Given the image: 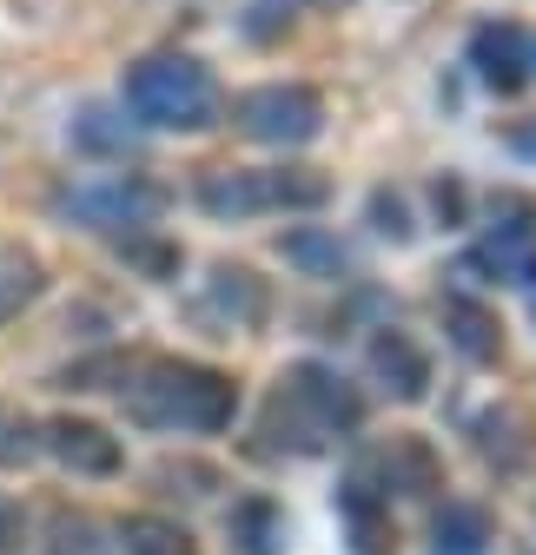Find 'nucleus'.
Here are the masks:
<instances>
[{
  "label": "nucleus",
  "instance_id": "4468645a",
  "mask_svg": "<svg viewBox=\"0 0 536 555\" xmlns=\"http://www.w3.org/2000/svg\"><path fill=\"white\" fill-rule=\"evenodd\" d=\"M339 509H345V529H352L358 555H391V496H378L371 482L358 476V482H345Z\"/></svg>",
  "mask_w": 536,
  "mask_h": 555
},
{
  "label": "nucleus",
  "instance_id": "f8f14e48",
  "mask_svg": "<svg viewBox=\"0 0 536 555\" xmlns=\"http://www.w3.org/2000/svg\"><path fill=\"white\" fill-rule=\"evenodd\" d=\"M113 548H126V555H199L192 529H186L179 516H153V509H132V516H119V529H113Z\"/></svg>",
  "mask_w": 536,
  "mask_h": 555
},
{
  "label": "nucleus",
  "instance_id": "f03ea898",
  "mask_svg": "<svg viewBox=\"0 0 536 555\" xmlns=\"http://www.w3.org/2000/svg\"><path fill=\"white\" fill-rule=\"evenodd\" d=\"M365 424V397L331 371V364H292L272 397H265V450H292V456H318L331 437H352Z\"/></svg>",
  "mask_w": 536,
  "mask_h": 555
},
{
  "label": "nucleus",
  "instance_id": "a211bd4d",
  "mask_svg": "<svg viewBox=\"0 0 536 555\" xmlns=\"http://www.w3.org/2000/svg\"><path fill=\"white\" fill-rule=\"evenodd\" d=\"M74 146L93 153V159H126V153H132V126L113 119L106 106H80V119H74Z\"/></svg>",
  "mask_w": 536,
  "mask_h": 555
},
{
  "label": "nucleus",
  "instance_id": "2eb2a0df",
  "mask_svg": "<svg viewBox=\"0 0 536 555\" xmlns=\"http://www.w3.org/2000/svg\"><path fill=\"white\" fill-rule=\"evenodd\" d=\"M279 251H285V264L305 271V278H345V271H352V251L331 238V232H318V225H292V232L279 238Z\"/></svg>",
  "mask_w": 536,
  "mask_h": 555
},
{
  "label": "nucleus",
  "instance_id": "6e6552de",
  "mask_svg": "<svg viewBox=\"0 0 536 555\" xmlns=\"http://www.w3.org/2000/svg\"><path fill=\"white\" fill-rule=\"evenodd\" d=\"M471 66H477V80L490 87V93H523L529 87V40H523V27H510V21H490V27H477L471 34Z\"/></svg>",
  "mask_w": 536,
  "mask_h": 555
},
{
  "label": "nucleus",
  "instance_id": "9b49d317",
  "mask_svg": "<svg viewBox=\"0 0 536 555\" xmlns=\"http://www.w3.org/2000/svg\"><path fill=\"white\" fill-rule=\"evenodd\" d=\"M226 535L239 555H285V509L272 496H239L226 516Z\"/></svg>",
  "mask_w": 536,
  "mask_h": 555
},
{
  "label": "nucleus",
  "instance_id": "1a4fd4ad",
  "mask_svg": "<svg viewBox=\"0 0 536 555\" xmlns=\"http://www.w3.org/2000/svg\"><path fill=\"white\" fill-rule=\"evenodd\" d=\"M371 377L397 397V403H418L424 390H431V358H424V344L411 337V331H378L371 337Z\"/></svg>",
  "mask_w": 536,
  "mask_h": 555
},
{
  "label": "nucleus",
  "instance_id": "5701e85b",
  "mask_svg": "<svg viewBox=\"0 0 536 555\" xmlns=\"http://www.w3.org/2000/svg\"><path fill=\"white\" fill-rule=\"evenodd\" d=\"M119 251H126V264H140L146 278H159V285H166V278H179V245H173V238L126 232V238H119Z\"/></svg>",
  "mask_w": 536,
  "mask_h": 555
},
{
  "label": "nucleus",
  "instance_id": "423d86ee",
  "mask_svg": "<svg viewBox=\"0 0 536 555\" xmlns=\"http://www.w3.org/2000/svg\"><path fill=\"white\" fill-rule=\"evenodd\" d=\"M232 126L245 139H258V146H311V139L324 132V100L298 80H272V87H252L232 100Z\"/></svg>",
  "mask_w": 536,
  "mask_h": 555
},
{
  "label": "nucleus",
  "instance_id": "4be33fe9",
  "mask_svg": "<svg viewBox=\"0 0 536 555\" xmlns=\"http://www.w3.org/2000/svg\"><path fill=\"white\" fill-rule=\"evenodd\" d=\"M153 482H159L166 496H213L219 490V469L213 463H192V456H166L153 469Z\"/></svg>",
  "mask_w": 536,
  "mask_h": 555
},
{
  "label": "nucleus",
  "instance_id": "412c9836",
  "mask_svg": "<svg viewBox=\"0 0 536 555\" xmlns=\"http://www.w3.org/2000/svg\"><path fill=\"white\" fill-rule=\"evenodd\" d=\"M132 364L140 358H119V351H100V358H80V364H66L53 384L60 390H119L126 377H132Z\"/></svg>",
  "mask_w": 536,
  "mask_h": 555
},
{
  "label": "nucleus",
  "instance_id": "ddd939ff",
  "mask_svg": "<svg viewBox=\"0 0 536 555\" xmlns=\"http://www.w3.org/2000/svg\"><path fill=\"white\" fill-rule=\"evenodd\" d=\"M444 331H450L457 351L477 358V364H490V358L503 351V324H497V311L477 305V298H444Z\"/></svg>",
  "mask_w": 536,
  "mask_h": 555
},
{
  "label": "nucleus",
  "instance_id": "39448f33",
  "mask_svg": "<svg viewBox=\"0 0 536 555\" xmlns=\"http://www.w3.org/2000/svg\"><path fill=\"white\" fill-rule=\"evenodd\" d=\"M53 212L87 232H146L166 212V185H153L140 172H87L53 192Z\"/></svg>",
  "mask_w": 536,
  "mask_h": 555
},
{
  "label": "nucleus",
  "instance_id": "a878e982",
  "mask_svg": "<svg viewBox=\"0 0 536 555\" xmlns=\"http://www.w3.org/2000/svg\"><path fill=\"white\" fill-rule=\"evenodd\" d=\"M431 205H437L444 225H463V185H457V179H437V185H431Z\"/></svg>",
  "mask_w": 536,
  "mask_h": 555
},
{
  "label": "nucleus",
  "instance_id": "0eeeda50",
  "mask_svg": "<svg viewBox=\"0 0 536 555\" xmlns=\"http://www.w3.org/2000/svg\"><path fill=\"white\" fill-rule=\"evenodd\" d=\"M40 450H47L66 476H93V482H106V476L126 469L119 437H113L106 424H93V416H74V410H60V416H47V424H40Z\"/></svg>",
  "mask_w": 536,
  "mask_h": 555
},
{
  "label": "nucleus",
  "instance_id": "393cba45",
  "mask_svg": "<svg viewBox=\"0 0 536 555\" xmlns=\"http://www.w3.org/2000/svg\"><path fill=\"white\" fill-rule=\"evenodd\" d=\"M371 219H378V232L391 245H411V212H405V198H397V192H378L371 198Z\"/></svg>",
  "mask_w": 536,
  "mask_h": 555
},
{
  "label": "nucleus",
  "instance_id": "f3484780",
  "mask_svg": "<svg viewBox=\"0 0 536 555\" xmlns=\"http://www.w3.org/2000/svg\"><path fill=\"white\" fill-rule=\"evenodd\" d=\"M431 535H437V555H484L490 548V516L477 503H444Z\"/></svg>",
  "mask_w": 536,
  "mask_h": 555
},
{
  "label": "nucleus",
  "instance_id": "6ab92c4d",
  "mask_svg": "<svg viewBox=\"0 0 536 555\" xmlns=\"http://www.w3.org/2000/svg\"><path fill=\"white\" fill-rule=\"evenodd\" d=\"M47 555H119L113 542H100V522L80 509H60L47 522Z\"/></svg>",
  "mask_w": 536,
  "mask_h": 555
},
{
  "label": "nucleus",
  "instance_id": "7ed1b4c3",
  "mask_svg": "<svg viewBox=\"0 0 536 555\" xmlns=\"http://www.w3.org/2000/svg\"><path fill=\"white\" fill-rule=\"evenodd\" d=\"M119 100L153 132H206V126H219V80H213V66H199L192 53L132 60L126 80H119Z\"/></svg>",
  "mask_w": 536,
  "mask_h": 555
},
{
  "label": "nucleus",
  "instance_id": "dca6fc26",
  "mask_svg": "<svg viewBox=\"0 0 536 555\" xmlns=\"http://www.w3.org/2000/svg\"><path fill=\"white\" fill-rule=\"evenodd\" d=\"M40 292H47L40 258H34V251H21V245H0V324L21 318Z\"/></svg>",
  "mask_w": 536,
  "mask_h": 555
},
{
  "label": "nucleus",
  "instance_id": "20e7f679",
  "mask_svg": "<svg viewBox=\"0 0 536 555\" xmlns=\"http://www.w3.org/2000/svg\"><path fill=\"white\" fill-rule=\"evenodd\" d=\"M331 179L311 166H219L199 179V212L219 225H245L258 212H318Z\"/></svg>",
  "mask_w": 536,
  "mask_h": 555
},
{
  "label": "nucleus",
  "instance_id": "cd10ccee",
  "mask_svg": "<svg viewBox=\"0 0 536 555\" xmlns=\"http://www.w3.org/2000/svg\"><path fill=\"white\" fill-rule=\"evenodd\" d=\"M510 146H516V153H529V159H536V126H516V132H510Z\"/></svg>",
  "mask_w": 536,
  "mask_h": 555
},
{
  "label": "nucleus",
  "instance_id": "f257e3e1",
  "mask_svg": "<svg viewBox=\"0 0 536 555\" xmlns=\"http://www.w3.org/2000/svg\"><path fill=\"white\" fill-rule=\"evenodd\" d=\"M119 403L140 430H173V437H213L239 416V384L199 358H146L119 384Z\"/></svg>",
  "mask_w": 536,
  "mask_h": 555
},
{
  "label": "nucleus",
  "instance_id": "b1692460",
  "mask_svg": "<svg viewBox=\"0 0 536 555\" xmlns=\"http://www.w3.org/2000/svg\"><path fill=\"white\" fill-rule=\"evenodd\" d=\"M305 14V0H252V14H245V34L252 40H272L279 27H292Z\"/></svg>",
  "mask_w": 536,
  "mask_h": 555
},
{
  "label": "nucleus",
  "instance_id": "aec40b11",
  "mask_svg": "<svg viewBox=\"0 0 536 555\" xmlns=\"http://www.w3.org/2000/svg\"><path fill=\"white\" fill-rule=\"evenodd\" d=\"M34 456H40V424L21 403L0 397V469H27Z\"/></svg>",
  "mask_w": 536,
  "mask_h": 555
},
{
  "label": "nucleus",
  "instance_id": "bb28decb",
  "mask_svg": "<svg viewBox=\"0 0 536 555\" xmlns=\"http://www.w3.org/2000/svg\"><path fill=\"white\" fill-rule=\"evenodd\" d=\"M21 535H27L21 503H14V496H0V555H14V548H21Z\"/></svg>",
  "mask_w": 536,
  "mask_h": 555
},
{
  "label": "nucleus",
  "instance_id": "9d476101",
  "mask_svg": "<svg viewBox=\"0 0 536 555\" xmlns=\"http://www.w3.org/2000/svg\"><path fill=\"white\" fill-rule=\"evenodd\" d=\"M265 311H272V298H265V278L258 271L219 264L206 278V318H219L226 331H252V324H265Z\"/></svg>",
  "mask_w": 536,
  "mask_h": 555
}]
</instances>
